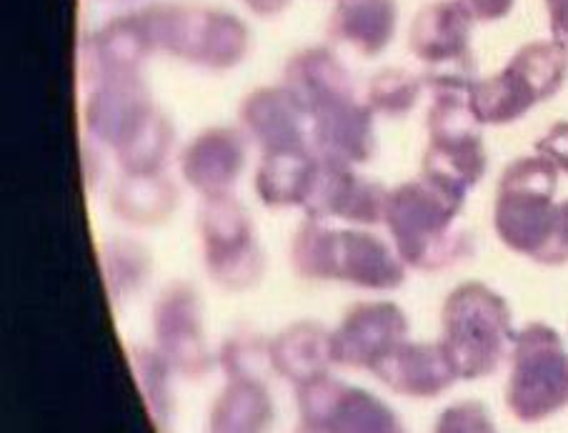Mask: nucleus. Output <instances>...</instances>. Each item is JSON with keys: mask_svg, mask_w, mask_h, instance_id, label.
<instances>
[{"mask_svg": "<svg viewBox=\"0 0 568 433\" xmlns=\"http://www.w3.org/2000/svg\"><path fill=\"white\" fill-rule=\"evenodd\" d=\"M85 133L113 153L121 173H161L175 149V125L155 103L143 73L88 83Z\"/></svg>", "mask_w": 568, "mask_h": 433, "instance_id": "f257e3e1", "label": "nucleus"}, {"mask_svg": "<svg viewBox=\"0 0 568 433\" xmlns=\"http://www.w3.org/2000/svg\"><path fill=\"white\" fill-rule=\"evenodd\" d=\"M466 199L426 175L388 191L384 225L410 271L440 273L474 259V233L462 225Z\"/></svg>", "mask_w": 568, "mask_h": 433, "instance_id": "f03ea898", "label": "nucleus"}, {"mask_svg": "<svg viewBox=\"0 0 568 433\" xmlns=\"http://www.w3.org/2000/svg\"><path fill=\"white\" fill-rule=\"evenodd\" d=\"M558 173L544 155H518L498 175L494 195V231L508 251L538 265L568 263L561 239Z\"/></svg>", "mask_w": 568, "mask_h": 433, "instance_id": "7ed1b4c3", "label": "nucleus"}, {"mask_svg": "<svg viewBox=\"0 0 568 433\" xmlns=\"http://www.w3.org/2000/svg\"><path fill=\"white\" fill-rule=\"evenodd\" d=\"M288 261L303 281H338L374 293L398 291L408 275V265L384 235L361 225L336 229L308 215L293 233Z\"/></svg>", "mask_w": 568, "mask_h": 433, "instance_id": "20e7f679", "label": "nucleus"}, {"mask_svg": "<svg viewBox=\"0 0 568 433\" xmlns=\"http://www.w3.org/2000/svg\"><path fill=\"white\" fill-rule=\"evenodd\" d=\"M139 13L155 56H171L209 73H225L239 68L251 53V28L225 8L171 0L143 6Z\"/></svg>", "mask_w": 568, "mask_h": 433, "instance_id": "39448f33", "label": "nucleus"}, {"mask_svg": "<svg viewBox=\"0 0 568 433\" xmlns=\"http://www.w3.org/2000/svg\"><path fill=\"white\" fill-rule=\"evenodd\" d=\"M516 339L508 301L484 281L454 285L440 306V336L458 381L494 376L511 356Z\"/></svg>", "mask_w": 568, "mask_h": 433, "instance_id": "423d86ee", "label": "nucleus"}, {"mask_svg": "<svg viewBox=\"0 0 568 433\" xmlns=\"http://www.w3.org/2000/svg\"><path fill=\"white\" fill-rule=\"evenodd\" d=\"M568 81V51L554 38L531 41L508 58L501 71L476 78L468 91V105L476 121L486 125H511L536 105L561 91Z\"/></svg>", "mask_w": 568, "mask_h": 433, "instance_id": "0eeeda50", "label": "nucleus"}, {"mask_svg": "<svg viewBox=\"0 0 568 433\" xmlns=\"http://www.w3.org/2000/svg\"><path fill=\"white\" fill-rule=\"evenodd\" d=\"M471 88H440L430 93L426 113V151L420 175L468 199L488 171L481 123L468 105Z\"/></svg>", "mask_w": 568, "mask_h": 433, "instance_id": "6e6552de", "label": "nucleus"}, {"mask_svg": "<svg viewBox=\"0 0 568 433\" xmlns=\"http://www.w3.org/2000/svg\"><path fill=\"white\" fill-rule=\"evenodd\" d=\"M504 399L508 413L528 426L568 409V349L551 323L531 321L516 331Z\"/></svg>", "mask_w": 568, "mask_h": 433, "instance_id": "1a4fd4ad", "label": "nucleus"}, {"mask_svg": "<svg viewBox=\"0 0 568 433\" xmlns=\"http://www.w3.org/2000/svg\"><path fill=\"white\" fill-rule=\"evenodd\" d=\"M195 225L205 275L229 293L256 289L266 275V251L246 205L233 193L211 195L201 201Z\"/></svg>", "mask_w": 568, "mask_h": 433, "instance_id": "9d476101", "label": "nucleus"}, {"mask_svg": "<svg viewBox=\"0 0 568 433\" xmlns=\"http://www.w3.org/2000/svg\"><path fill=\"white\" fill-rule=\"evenodd\" d=\"M474 26L476 21L458 0H434L416 13L408 48L424 66L426 91L474 85Z\"/></svg>", "mask_w": 568, "mask_h": 433, "instance_id": "9b49d317", "label": "nucleus"}, {"mask_svg": "<svg viewBox=\"0 0 568 433\" xmlns=\"http://www.w3.org/2000/svg\"><path fill=\"white\" fill-rule=\"evenodd\" d=\"M298 391L301 429L311 433H408L396 409L361 386L333 379H313Z\"/></svg>", "mask_w": 568, "mask_h": 433, "instance_id": "f8f14e48", "label": "nucleus"}, {"mask_svg": "<svg viewBox=\"0 0 568 433\" xmlns=\"http://www.w3.org/2000/svg\"><path fill=\"white\" fill-rule=\"evenodd\" d=\"M155 351L169 361L179 376L201 381L215 366L205 336L201 291L189 281H173L159 293L151 313Z\"/></svg>", "mask_w": 568, "mask_h": 433, "instance_id": "ddd939ff", "label": "nucleus"}, {"mask_svg": "<svg viewBox=\"0 0 568 433\" xmlns=\"http://www.w3.org/2000/svg\"><path fill=\"white\" fill-rule=\"evenodd\" d=\"M408 331L406 311L396 301H358L331 331L333 363L374 373L408 339Z\"/></svg>", "mask_w": 568, "mask_h": 433, "instance_id": "4468645a", "label": "nucleus"}, {"mask_svg": "<svg viewBox=\"0 0 568 433\" xmlns=\"http://www.w3.org/2000/svg\"><path fill=\"white\" fill-rule=\"evenodd\" d=\"M388 191L384 183L361 173L358 165L318 155V173L303 211L308 219L371 229L384 223Z\"/></svg>", "mask_w": 568, "mask_h": 433, "instance_id": "2eb2a0df", "label": "nucleus"}, {"mask_svg": "<svg viewBox=\"0 0 568 433\" xmlns=\"http://www.w3.org/2000/svg\"><path fill=\"white\" fill-rule=\"evenodd\" d=\"M239 123L261 153L313 149L308 115L283 83L248 91L239 105Z\"/></svg>", "mask_w": 568, "mask_h": 433, "instance_id": "dca6fc26", "label": "nucleus"}, {"mask_svg": "<svg viewBox=\"0 0 568 433\" xmlns=\"http://www.w3.org/2000/svg\"><path fill=\"white\" fill-rule=\"evenodd\" d=\"M248 135L233 125H211L181 153V175L203 199L233 193L248 165Z\"/></svg>", "mask_w": 568, "mask_h": 433, "instance_id": "f3484780", "label": "nucleus"}, {"mask_svg": "<svg viewBox=\"0 0 568 433\" xmlns=\"http://www.w3.org/2000/svg\"><path fill=\"white\" fill-rule=\"evenodd\" d=\"M281 83L306 111L308 123L321 111L361 95L348 66L328 46H308L293 53L283 66Z\"/></svg>", "mask_w": 568, "mask_h": 433, "instance_id": "a211bd4d", "label": "nucleus"}, {"mask_svg": "<svg viewBox=\"0 0 568 433\" xmlns=\"http://www.w3.org/2000/svg\"><path fill=\"white\" fill-rule=\"evenodd\" d=\"M153 46L139 11L115 16L113 21L88 33L81 46V71L88 83L105 75L143 73Z\"/></svg>", "mask_w": 568, "mask_h": 433, "instance_id": "6ab92c4d", "label": "nucleus"}, {"mask_svg": "<svg viewBox=\"0 0 568 433\" xmlns=\"http://www.w3.org/2000/svg\"><path fill=\"white\" fill-rule=\"evenodd\" d=\"M374 376L396 396L430 401L444 396L458 381L454 363L448 361L438 341L406 339L390 356L374 371Z\"/></svg>", "mask_w": 568, "mask_h": 433, "instance_id": "aec40b11", "label": "nucleus"}, {"mask_svg": "<svg viewBox=\"0 0 568 433\" xmlns=\"http://www.w3.org/2000/svg\"><path fill=\"white\" fill-rule=\"evenodd\" d=\"M311 145L318 155L364 165L376 155V113L366 95L348 98L311 118Z\"/></svg>", "mask_w": 568, "mask_h": 433, "instance_id": "412c9836", "label": "nucleus"}, {"mask_svg": "<svg viewBox=\"0 0 568 433\" xmlns=\"http://www.w3.org/2000/svg\"><path fill=\"white\" fill-rule=\"evenodd\" d=\"M398 0H338L328 18L331 41L376 58L394 43Z\"/></svg>", "mask_w": 568, "mask_h": 433, "instance_id": "4be33fe9", "label": "nucleus"}, {"mask_svg": "<svg viewBox=\"0 0 568 433\" xmlns=\"http://www.w3.org/2000/svg\"><path fill=\"white\" fill-rule=\"evenodd\" d=\"M111 213L133 229H155L171 221L181 205V191L173 179L161 173H121L113 183Z\"/></svg>", "mask_w": 568, "mask_h": 433, "instance_id": "5701e85b", "label": "nucleus"}, {"mask_svg": "<svg viewBox=\"0 0 568 433\" xmlns=\"http://www.w3.org/2000/svg\"><path fill=\"white\" fill-rule=\"evenodd\" d=\"M271 366L283 381L303 386L328 373L333 363L331 331L321 321H293L271 339Z\"/></svg>", "mask_w": 568, "mask_h": 433, "instance_id": "b1692460", "label": "nucleus"}, {"mask_svg": "<svg viewBox=\"0 0 568 433\" xmlns=\"http://www.w3.org/2000/svg\"><path fill=\"white\" fill-rule=\"evenodd\" d=\"M318 173V153L313 149L263 153L256 169V195L266 209H303Z\"/></svg>", "mask_w": 568, "mask_h": 433, "instance_id": "393cba45", "label": "nucleus"}, {"mask_svg": "<svg viewBox=\"0 0 568 433\" xmlns=\"http://www.w3.org/2000/svg\"><path fill=\"white\" fill-rule=\"evenodd\" d=\"M276 406L266 381H229L209 413V433H268Z\"/></svg>", "mask_w": 568, "mask_h": 433, "instance_id": "a878e982", "label": "nucleus"}, {"mask_svg": "<svg viewBox=\"0 0 568 433\" xmlns=\"http://www.w3.org/2000/svg\"><path fill=\"white\" fill-rule=\"evenodd\" d=\"M101 271L108 299L113 301V306H123L125 301L139 296L149 283L153 255L141 241L115 235L101 245Z\"/></svg>", "mask_w": 568, "mask_h": 433, "instance_id": "bb28decb", "label": "nucleus"}, {"mask_svg": "<svg viewBox=\"0 0 568 433\" xmlns=\"http://www.w3.org/2000/svg\"><path fill=\"white\" fill-rule=\"evenodd\" d=\"M131 369L139 381L151 419L161 433H169L175 413L173 403V369L159 351L149 346L131 349Z\"/></svg>", "mask_w": 568, "mask_h": 433, "instance_id": "cd10ccee", "label": "nucleus"}, {"mask_svg": "<svg viewBox=\"0 0 568 433\" xmlns=\"http://www.w3.org/2000/svg\"><path fill=\"white\" fill-rule=\"evenodd\" d=\"M215 363L229 381H266L273 371L271 339L251 326L231 331L221 343Z\"/></svg>", "mask_w": 568, "mask_h": 433, "instance_id": "c85d7f7f", "label": "nucleus"}, {"mask_svg": "<svg viewBox=\"0 0 568 433\" xmlns=\"http://www.w3.org/2000/svg\"><path fill=\"white\" fill-rule=\"evenodd\" d=\"M426 91L424 75H416L406 68H384L366 85V103L371 111L384 118H406L418 105Z\"/></svg>", "mask_w": 568, "mask_h": 433, "instance_id": "c756f323", "label": "nucleus"}, {"mask_svg": "<svg viewBox=\"0 0 568 433\" xmlns=\"http://www.w3.org/2000/svg\"><path fill=\"white\" fill-rule=\"evenodd\" d=\"M430 433H498L491 411L484 401L464 399L438 413Z\"/></svg>", "mask_w": 568, "mask_h": 433, "instance_id": "7c9ffc66", "label": "nucleus"}, {"mask_svg": "<svg viewBox=\"0 0 568 433\" xmlns=\"http://www.w3.org/2000/svg\"><path fill=\"white\" fill-rule=\"evenodd\" d=\"M536 153L554 165V169L568 175V121H556L536 141Z\"/></svg>", "mask_w": 568, "mask_h": 433, "instance_id": "2f4dec72", "label": "nucleus"}, {"mask_svg": "<svg viewBox=\"0 0 568 433\" xmlns=\"http://www.w3.org/2000/svg\"><path fill=\"white\" fill-rule=\"evenodd\" d=\"M476 23H498L511 16L516 0H458Z\"/></svg>", "mask_w": 568, "mask_h": 433, "instance_id": "473e14b6", "label": "nucleus"}, {"mask_svg": "<svg viewBox=\"0 0 568 433\" xmlns=\"http://www.w3.org/2000/svg\"><path fill=\"white\" fill-rule=\"evenodd\" d=\"M551 38L568 51V0H544Z\"/></svg>", "mask_w": 568, "mask_h": 433, "instance_id": "72a5a7b5", "label": "nucleus"}, {"mask_svg": "<svg viewBox=\"0 0 568 433\" xmlns=\"http://www.w3.org/2000/svg\"><path fill=\"white\" fill-rule=\"evenodd\" d=\"M256 18H278L286 13L293 0H241Z\"/></svg>", "mask_w": 568, "mask_h": 433, "instance_id": "f704fd0d", "label": "nucleus"}, {"mask_svg": "<svg viewBox=\"0 0 568 433\" xmlns=\"http://www.w3.org/2000/svg\"><path fill=\"white\" fill-rule=\"evenodd\" d=\"M561 239L568 251V199L561 201Z\"/></svg>", "mask_w": 568, "mask_h": 433, "instance_id": "c9c22d12", "label": "nucleus"}, {"mask_svg": "<svg viewBox=\"0 0 568 433\" xmlns=\"http://www.w3.org/2000/svg\"><path fill=\"white\" fill-rule=\"evenodd\" d=\"M108 3H131V0H108Z\"/></svg>", "mask_w": 568, "mask_h": 433, "instance_id": "e433bc0d", "label": "nucleus"}, {"mask_svg": "<svg viewBox=\"0 0 568 433\" xmlns=\"http://www.w3.org/2000/svg\"><path fill=\"white\" fill-rule=\"evenodd\" d=\"M298 433H311V431H303V429H298Z\"/></svg>", "mask_w": 568, "mask_h": 433, "instance_id": "4c0bfd02", "label": "nucleus"}]
</instances>
